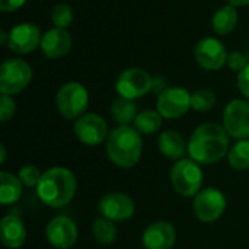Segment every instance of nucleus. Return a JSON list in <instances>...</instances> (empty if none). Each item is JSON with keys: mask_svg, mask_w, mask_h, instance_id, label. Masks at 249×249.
Masks as SVG:
<instances>
[{"mask_svg": "<svg viewBox=\"0 0 249 249\" xmlns=\"http://www.w3.org/2000/svg\"><path fill=\"white\" fill-rule=\"evenodd\" d=\"M229 150V134L225 127L216 123L198 125L190 137L188 155L201 165H212L222 160Z\"/></svg>", "mask_w": 249, "mask_h": 249, "instance_id": "nucleus-1", "label": "nucleus"}, {"mask_svg": "<svg viewBox=\"0 0 249 249\" xmlns=\"http://www.w3.org/2000/svg\"><path fill=\"white\" fill-rule=\"evenodd\" d=\"M32 80V69L22 58H9L0 67L1 95H18Z\"/></svg>", "mask_w": 249, "mask_h": 249, "instance_id": "nucleus-6", "label": "nucleus"}, {"mask_svg": "<svg viewBox=\"0 0 249 249\" xmlns=\"http://www.w3.org/2000/svg\"><path fill=\"white\" fill-rule=\"evenodd\" d=\"M89 105V93L79 82H69L63 85L55 95L57 111L66 120H77L85 115Z\"/></svg>", "mask_w": 249, "mask_h": 249, "instance_id": "nucleus-4", "label": "nucleus"}, {"mask_svg": "<svg viewBox=\"0 0 249 249\" xmlns=\"http://www.w3.org/2000/svg\"><path fill=\"white\" fill-rule=\"evenodd\" d=\"M137 114V105L133 99L118 96L111 104V115L120 125H128L130 123H134Z\"/></svg>", "mask_w": 249, "mask_h": 249, "instance_id": "nucleus-22", "label": "nucleus"}, {"mask_svg": "<svg viewBox=\"0 0 249 249\" xmlns=\"http://www.w3.org/2000/svg\"><path fill=\"white\" fill-rule=\"evenodd\" d=\"M162 115L159 114V111H153V109H144L140 111L134 120V128L142 133V134H153L156 133L160 127H162Z\"/></svg>", "mask_w": 249, "mask_h": 249, "instance_id": "nucleus-23", "label": "nucleus"}, {"mask_svg": "<svg viewBox=\"0 0 249 249\" xmlns=\"http://www.w3.org/2000/svg\"><path fill=\"white\" fill-rule=\"evenodd\" d=\"M15 111H16V104L12 99V96L1 95V98H0V120L3 123L9 121L15 115Z\"/></svg>", "mask_w": 249, "mask_h": 249, "instance_id": "nucleus-29", "label": "nucleus"}, {"mask_svg": "<svg viewBox=\"0 0 249 249\" xmlns=\"http://www.w3.org/2000/svg\"><path fill=\"white\" fill-rule=\"evenodd\" d=\"M248 64V58L244 53L241 51H232L228 57V66L233 71H241L245 66Z\"/></svg>", "mask_w": 249, "mask_h": 249, "instance_id": "nucleus-30", "label": "nucleus"}, {"mask_svg": "<svg viewBox=\"0 0 249 249\" xmlns=\"http://www.w3.org/2000/svg\"><path fill=\"white\" fill-rule=\"evenodd\" d=\"M238 88L241 93L249 99V63L238 73Z\"/></svg>", "mask_w": 249, "mask_h": 249, "instance_id": "nucleus-31", "label": "nucleus"}, {"mask_svg": "<svg viewBox=\"0 0 249 249\" xmlns=\"http://www.w3.org/2000/svg\"><path fill=\"white\" fill-rule=\"evenodd\" d=\"M77 182L74 174L63 166H55L45 171L36 185L39 200L48 207H64L76 194Z\"/></svg>", "mask_w": 249, "mask_h": 249, "instance_id": "nucleus-2", "label": "nucleus"}, {"mask_svg": "<svg viewBox=\"0 0 249 249\" xmlns=\"http://www.w3.org/2000/svg\"><path fill=\"white\" fill-rule=\"evenodd\" d=\"M73 9L66 4V3H58L53 7L51 12V20L54 23L55 28H61L66 29L67 26H70L73 23Z\"/></svg>", "mask_w": 249, "mask_h": 249, "instance_id": "nucleus-27", "label": "nucleus"}, {"mask_svg": "<svg viewBox=\"0 0 249 249\" xmlns=\"http://www.w3.org/2000/svg\"><path fill=\"white\" fill-rule=\"evenodd\" d=\"M194 214L204 223H212L220 219L226 210V197L217 188L201 190L193 203Z\"/></svg>", "mask_w": 249, "mask_h": 249, "instance_id": "nucleus-8", "label": "nucleus"}, {"mask_svg": "<svg viewBox=\"0 0 249 249\" xmlns=\"http://www.w3.org/2000/svg\"><path fill=\"white\" fill-rule=\"evenodd\" d=\"M0 239L6 248H20L26 239V229L23 222L15 214L4 216L0 223Z\"/></svg>", "mask_w": 249, "mask_h": 249, "instance_id": "nucleus-18", "label": "nucleus"}, {"mask_svg": "<svg viewBox=\"0 0 249 249\" xmlns=\"http://www.w3.org/2000/svg\"><path fill=\"white\" fill-rule=\"evenodd\" d=\"M229 165L236 171L249 169V139L239 140L228 153Z\"/></svg>", "mask_w": 249, "mask_h": 249, "instance_id": "nucleus-25", "label": "nucleus"}, {"mask_svg": "<svg viewBox=\"0 0 249 249\" xmlns=\"http://www.w3.org/2000/svg\"><path fill=\"white\" fill-rule=\"evenodd\" d=\"M152 80L153 77L146 70L140 67H130L118 76L115 89L120 96L134 101L152 92Z\"/></svg>", "mask_w": 249, "mask_h": 249, "instance_id": "nucleus-7", "label": "nucleus"}, {"mask_svg": "<svg viewBox=\"0 0 249 249\" xmlns=\"http://www.w3.org/2000/svg\"><path fill=\"white\" fill-rule=\"evenodd\" d=\"M238 10L235 6L232 4H226L219 7L212 19V26L214 29L216 34L219 35H229L231 32L235 31L236 25H238Z\"/></svg>", "mask_w": 249, "mask_h": 249, "instance_id": "nucleus-20", "label": "nucleus"}, {"mask_svg": "<svg viewBox=\"0 0 249 249\" xmlns=\"http://www.w3.org/2000/svg\"><path fill=\"white\" fill-rule=\"evenodd\" d=\"M229 4L235 6V7H242V6H248L249 0H228Z\"/></svg>", "mask_w": 249, "mask_h": 249, "instance_id": "nucleus-35", "label": "nucleus"}, {"mask_svg": "<svg viewBox=\"0 0 249 249\" xmlns=\"http://www.w3.org/2000/svg\"><path fill=\"white\" fill-rule=\"evenodd\" d=\"M226 133L238 140L249 139V102L245 99L231 101L223 112Z\"/></svg>", "mask_w": 249, "mask_h": 249, "instance_id": "nucleus-9", "label": "nucleus"}, {"mask_svg": "<svg viewBox=\"0 0 249 249\" xmlns=\"http://www.w3.org/2000/svg\"><path fill=\"white\" fill-rule=\"evenodd\" d=\"M0 149H1V156H0V162H1V163H4V160H6V149H4V144H1V146H0Z\"/></svg>", "mask_w": 249, "mask_h": 249, "instance_id": "nucleus-36", "label": "nucleus"}, {"mask_svg": "<svg viewBox=\"0 0 249 249\" xmlns=\"http://www.w3.org/2000/svg\"><path fill=\"white\" fill-rule=\"evenodd\" d=\"M0 44H1L3 47H6V45L9 44V32H6L4 29L0 31Z\"/></svg>", "mask_w": 249, "mask_h": 249, "instance_id": "nucleus-34", "label": "nucleus"}, {"mask_svg": "<svg viewBox=\"0 0 249 249\" xmlns=\"http://www.w3.org/2000/svg\"><path fill=\"white\" fill-rule=\"evenodd\" d=\"M165 89H168L166 80L163 77H159V76L158 77H153V80H152V92L160 95Z\"/></svg>", "mask_w": 249, "mask_h": 249, "instance_id": "nucleus-33", "label": "nucleus"}, {"mask_svg": "<svg viewBox=\"0 0 249 249\" xmlns=\"http://www.w3.org/2000/svg\"><path fill=\"white\" fill-rule=\"evenodd\" d=\"M191 108V93L184 88L165 89L156 104V109L163 118L175 120L185 115Z\"/></svg>", "mask_w": 249, "mask_h": 249, "instance_id": "nucleus-10", "label": "nucleus"}, {"mask_svg": "<svg viewBox=\"0 0 249 249\" xmlns=\"http://www.w3.org/2000/svg\"><path fill=\"white\" fill-rule=\"evenodd\" d=\"M22 182L18 177L10 172H0V203L3 206H10L19 201L22 197Z\"/></svg>", "mask_w": 249, "mask_h": 249, "instance_id": "nucleus-21", "label": "nucleus"}, {"mask_svg": "<svg viewBox=\"0 0 249 249\" xmlns=\"http://www.w3.org/2000/svg\"><path fill=\"white\" fill-rule=\"evenodd\" d=\"M41 177H42V174L39 172V169L36 166H32V165L22 166L19 169V174H18V178L20 179V182L28 188L36 187L39 184Z\"/></svg>", "mask_w": 249, "mask_h": 249, "instance_id": "nucleus-28", "label": "nucleus"}, {"mask_svg": "<svg viewBox=\"0 0 249 249\" xmlns=\"http://www.w3.org/2000/svg\"><path fill=\"white\" fill-rule=\"evenodd\" d=\"M39 48L42 54L50 60L61 58L71 48V36L66 29L54 26L42 35Z\"/></svg>", "mask_w": 249, "mask_h": 249, "instance_id": "nucleus-17", "label": "nucleus"}, {"mask_svg": "<svg viewBox=\"0 0 249 249\" xmlns=\"http://www.w3.org/2000/svg\"><path fill=\"white\" fill-rule=\"evenodd\" d=\"M77 140L86 146H98L108 139V125L98 114H85L74 123Z\"/></svg>", "mask_w": 249, "mask_h": 249, "instance_id": "nucleus-12", "label": "nucleus"}, {"mask_svg": "<svg viewBox=\"0 0 249 249\" xmlns=\"http://www.w3.org/2000/svg\"><path fill=\"white\" fill-rule=\"evenodd\" d=\"M171 184L182 197H196L203 185V172L193 159L178 160L171 171Z\"/></svg>", "mask_w": 249, "mask_h": 249, "instance_id": "nucleus-5", "label": "nucleus"}, {"mask_svg": "<svg viewBox=\"0 0 249 249\" xmlns=\"http://www.w3.org/2000/svg\"><path fill=\"white\" fill-rule=\"evenodd\" d=\"M194 57L196 61L204 69L217 71L225 64H228V51L223 42H220L217 38H203L197 42L194 48Z\"/></svg>", "mask_w": 249, "mask_h": 249, "instance_id": "nucleus-11", "label": "nucleus"}, {"mask_svg": "<svg viewBox=\"0 0 249 249\" xmlns=\"http://www.w3.org/2000/svg\"><path fill=\"white\" fill-rule=\"evenodd\" d=\"M142 241L146 249H172L177 242V232L169 222H155L146 228Z\"/></svg>", "mask_w": 249, "mask_h": 249, "instance_id": "nucleus-16", "label": "nucleus"}, {"mask_svg": "<svg viewBox=\"0 0 249 249\" xmlns=\"http://www.w3.org/2000/svg\"><path fill=\"white\" fill-rule=\"evenodd\" d=\"M98 210L102 217L112 222H124L133 217L134 214V201L124 193H108L105 194L99 203Z\"/></svg>", "mask_w": 249, "mask_h": 249, "instance_id": "nucleus-13", "label": "nucleus"}, {"mask_svg": "<svg viewBox=\"0 0 249 249\" xmlns=\"http://www.w3.org/2000/svg\"><path fill=\"white\" fill-rule=\"evenodd\" d=\"M216 105V95L209 89H198L191 95V108L198 112H207Z\"/></svg>", "mask_w": 249, "mask_h": 249, "instance_id": "nucleus-26", "label": "nucleus"}, {"mask_svg": "<svg viewBox=\"0 0 249 249\" xmlns=\"http://www.w3.org/2000/svg\"><path fill=\"white\" fill-rule=\"evenodd\" d=\"M48 242L57 249L71 248L79 236L76 223L67 216H57L50 220L45 229Z\"/></svg>", "mask_w": 249, "mask_h": 249, "instance_id": "nucleus-15", "label": "nucleus"}, {"mask_svg": "<svg viewBox=\"0 0 249 249\" xmlns=\"http://www.w3.org/2000/svg\"><path fill=\"white\" fill-rule=\"evenodd\" d=\"M158 147L159 152L172 160H181L184 159L185 153L188 152V144L185 143L184 137L174 130H166L163 131L159 139H158Z\"/></svg>", "mask_w": 249, "mask_h": 249, "instance_id": "nucleus-19", "label": "nucleus"}, {"mask_svg": "<svg viewBox=\"0 0 249 249\" xmlns=\"http://www.w3.org/2000/svg\"><path fill=\"white\" fill-rule=\"evenodd\" d=\"M26 0H0V10L3 13L15 12L25 4Z\"/></svg>", "mask_w": 249, "mask_h": 249, "instance_id": "nucleus-32", "label": "nucleus"}, {"mask_svg": "<svg viewBox=\"0 0 249 249\" xmlns=\"http://www.w3.org/2000/svg\"><path fill=\"white\" fill-rule=\"evenodd\" d=\"M142 150L143 142L134 127L120 125L108 134L107 153L111 162L118 168H133L140 160Z\"/></svg>", "mask_w": 249, "mask_h": 249, "instance_id": "nucleus-3", "label": "nucleus"}, {"mask_svg": "<svg viewBox=\"0 0 249 249\" xmlns=\"http://www.w3.org/2000/svg\"><path fill=\"white\" fill-rule=\"evenodd\" d=\"M92 233H93V238L99 244L109 245L117 238V228L114 226V222L112 220H108L105 217H98V219L93 220Z\"/></svg>", "mask_w": 249, "mask_h": 249, "instance_id": "nucleus-24", "label": "nucleus"}, {"mask_svg": "<svg viewBox=\"0 0 249 249\" xmlns=\"http://www.w3.org/2000/svg\"><path fill=\"white\" fill-rule=\"evenodd\" d=\"M41 29L31 22L15 25L9 31V50L16 54H29L41 45Z\"/></svg>", "mask_w": 249, "mask_h": 249, "instance_id": "nucleus-14", "label": "nucleus"}]
</instances>
